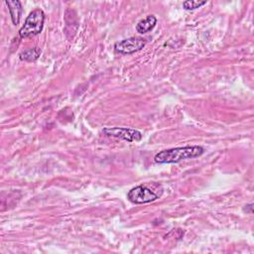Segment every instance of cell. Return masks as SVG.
<instances>
[{
  "label": "cell",
  "instance_id": "1",
  "mask_svg": "<svg viewBox=\"0 0 254 254\" xmlns=\"http://www.w3.org/2000/svg\"><path fill=\"white\" fill-rule=\"evenodd\" d=\"M204 153V149L201 146H185L177 147L168 150H163L156 154L154 161L158 164H174L183 160L193 159L201 156Z\"/></svg>",
  "mask_w": 254,
  "mask_h": 254
},
{
  "label": "cell",
  "instance_id": "2",
  "mask_svg": "<svg viewBox=\"0 0 254 254\" xmlns=\"http://www.w3.org/2000/svg\"><path fill=\"white\" fill-rule=\"evenodd\" d=\"M163 193L161 185L153 183V188L147 185H140L131 189L127 193V198L136 204L148 203L158 199Z\"/></svg>",
  "mask_w": 254,
  "mask_h": 254
},
{
  "label": "cell",
  "instance_id": "3",
  "mask_svg": "<svg viewBox=\"0 0 254 254\" xmlns=\"http://www.w3.org/2000/svg\"><path fill=\"white\" fill-rule=\"evenodd\" d=\"M45 13L41 9L33 10L26 18L23 26L19 30L21 39H27L40 34L44 28Z\"/></svg>",
  "mask_w": 254,
  "mask_h": 254
},
{
  "label": "cell",
  "instance_id": "4",
  "mask_svg": "<svg viewBox=\"0 0 254 254\" xmlns=\"http://www.w3.org/2000/svg\"><path fill=\"white\" fill-rule=\"evenodd\" d=\"M103 133L107 137L121 139L126 142H138L143 137L140 131L126 127H106L103 129Z\"/></svg>",
  "mask_w": 254,
  "mask_h": 254
},
{
  "label": "cell",
  "instance_id": "5",
  "mask_svg": "<svg viewBox=\"0 0 254 254\" xmlns=\"http://www.w3.org/2000/svg\"><path fill=\"white\" fill-rule=\"evenodd\" d=\"M146 44H147V41L145 39L131 37V38L116 42L114 44V50L116 53H119V54L130 55V54H134L136 52L141 51Z\"/></svg>",
  "mask_w": 254,
  "mask_h": 254
},
{
  "label": "cell",
  "instance_id": "6",
  "mask_svg": "<svg viewBox=\"0 0 254 254\" xmlns=\"http://www.w3.org/2000/svg\"><path fill=\"white\" fill-rule=\"evenodd\" d=\"M6 5L8 6V10L11 16V20L14 25L19 24L20 18L22 15V4L18 0H6L5 1Z\"/></svg>",
  "mask_w": 254,
  "mask_h": 254
},
{
  "label": "cell",
  "instance_id": "7",
  "mask_svg": "<svg viewBox=\"0 0 254 254\" xmlns=\"http://www.w3.org/2000/svg\"><path fill=\"white\" fill-rule=\"evenodd\" d=\"M157 24V18L154 15H148L146 18L140 20L136 25V30L140 34L150 32L155 28Z\"/></svg>",
  "mask_w": 254,
  "mask_h": 254
},
{
  "label": "cell",
  "instance_id": "8",
  "mask_svg": "<svg viewBox=\"0 0 254 254\" xmlns=\"http://www.w3.org/2000/svg\"><path fill=\"white\" fill-rule=\"evenodd\" d=\"M41 55V50L39 48H31L23 51L20 54V60L25 62H35Z\"/></svg>",
  "mask_w": 254,
  "mask_h": 254
},
{
  "label": "cell",
  "instance_id": "9",
  "mask_svg": "<svg viewBox=\"0 0 254 254\" xmlns=\"http://www.w3.org/2000/svg\"><path fill=\"white\" fill-rule=\"evenodd\" d=\"M206 4V1H197V0H188L183 3V7L186 10H194L202 5Z\"/></svg>",
  "mask_w": 254,
  "mask_h": 254
},
{
  "label": "cell",
  "instance_id": "10",
  "mask_svg": "<svg viewBox=\"0 0 254 254\" xmlns=\"http://www.w3.org/2000/svg\"><path fill=\"white\" fill-rule=\"evenodd\" d=\"M252 209H253V204L249 203V204L245 205V207L243 208V211H246L248 213H252Z\"/></svg>",
  "mask_w": 254,
  "mask_h": 254
}]
</instances>
